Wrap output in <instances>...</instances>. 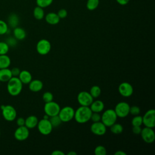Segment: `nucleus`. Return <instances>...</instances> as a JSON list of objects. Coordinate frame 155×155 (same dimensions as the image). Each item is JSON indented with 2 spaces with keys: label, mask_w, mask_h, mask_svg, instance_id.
Listing matches in <instances>:
<instances>
[{
  "label": "nucleus",
  "mask_w": 155,
  "mask_h": 155,
  "mask_svg": "<svg viewBox=\"0 0 155 155\" xmlns=\"http://www.w3.org/2000/svg\"><path fill=\"white\" fill-rule=\"evenodd\" d=\"M92 111L89 107L81 106L74 111V119L79 124H85L90 120Z\"/></svg>",
  "instance_id": "nucleus-1"
},
{
  "label": "nucleus",
  "mask_w": 155,
  "mask_h": 155,
  "mask_svg": "<svg viewBox=\"0 0 155 155\" xmlns=\"http://www.w3.org/2000/svg\"><path fill=\"white\" fill-rule=\"evenodd\" d=\"M22 85L23 84L21 82L18 77L13 76L7 82V91L11 96H18L21 93L22 90Z\"/></svg>",
  "instance_id": "nucleus-2"
},
{
  "label": "nucleus",
  "mask_w": 155,
  "mask_h": 155,
  "mask_svg": "<svg viewBox=\"0 0 155 155\" xmlns=\"http://www.w3.org/2000/svg\"><path fill=\"white\" fill-rule=\"evenodd\" d=\"M117 116L114 109H107L104 111L101 116V122L107 127H110L116 122Z\"/></svg>",
  "instance_id": "nucleus-3"
},
{
  "label": "nucleus",
  "mask_w": 155,
  "mask_h": 155,
  "mask_svg": "<svg viewBox=\"0 0 155 155\" xmlns=\"http://www.w3.org/2000/svg\"><path fill=\"white\" fill-rule=\"evenodd\" d=\"M1 108L2 116L5 120L12 122L16 119L17 116V112L14 107L10 105H1Z\"/></svg>",
  "instance_id": "nucleus-4"
},
{
  "label": "nucleus",
  "mask_w": 155,
  "mask_h": 155,
  "mask_svg": "<svg viewBox=\"0 0 155 155\" xmlns=\"http://www.w3.org/2000/svg\"><path fill=\"white\" fill-rule=\"evenodd\" d=\"M74 110L70 106H65L60 109L58 113L62 122H68L74 119Z\"/></svg>",
  "instance_id": "nucleus-5"
},
{
  "label": "nucleus",
  "mask_w": 155,
  "mask_h": 155,
  "mask_svg": "<svg viewBox=\"0 0 155 155\" xmlns=\"http://www.w3.org/2000/svg\"><path fill=\"white\" fill-rule=\"evenodd\" d=\"M130 105L126 102H119L114 109L117 117L124 118L130 114Z\"/></svg>",
  "instance_id": "nucleus-6"
},
{
  "label": "nucleus",
  "mask_w": 155,
  "mask_h": 155,
  "mask_svg": "<svg viewBox=\"0 0 155 155\" xmlns=\"http://www.w3.org/2000/svg\"><path fill=\"white\" fill-rule=\"evenodd\" d=\"M51 45L50 42L46 39H40L36 44V49L41 55H46L50 51Z\"/></svg>",
  "instance_id": "nucleus-7"
},
{
  "label": "nucleus",
  "mask_w": 155,
  "mask_h": 155,
  "mask_svg": "<svg viewBox=\"0 0 155 155\" xmlns=\"http://www.w3.org/2000/svg\"><path fill=\"white\" fill-rule=\"evenodd\" d=\"M39 132L43 135H48L50 134L52 130L53 127L48 119H42L38 121L37 127Z\"/></svg>",
  "instance_id": "nucleus-8"
},
{
  "label": "nucleus",
  "mask_w": 155,
  "mask_h": 155,
  "mask_svg": "<svg viewBox=\"0 0 155 155\" xmlns=\"http://www.w3.org/2000/svg\"><path fill=\"white\" fill-rule=\"evenodd\" d=\"M60 109H61L60 105L57 102L53 101L45 103V105L44 107V110L45 114L48 115L49 117L58 115L60 111Z\"/></svg>",
  "instance_id": "nucleus-9"
},
{
  "label": "nucleus",
  "mask_w": 155,
  "mask_h": 155,
  "mask_svg": "<svg viewBox=\"0 0 155 155\" xmlns=\"http://www.w3.org/2000/svg\"><path fill=\"white\" fill-rule=\"evenodd\" d=\"M142 124L147 127L153 128L155 127V110L150 109L142 116Z\"/></svg>",
  "instance_id": "nucleus-10"
},
{
  "label": "nucleus",
  "mask_w": 155,
  "mask_h": 155,
  "mask_svg": "<svg viewBox=\"0 0 155 155\" xmlns=\"http://www.w3.org/2000/svg\"><path fill=\"white\" fill-rule=\"evenodd\" d=\"M93 97L90 93L86 91H82L79 92L77 96L78 102L81 106L89 107L93 102Z\"/></svg>",
  "instance_id": "nucleus-11"
},
{
  "label": "nucleus",
  "mask_w": 155,
  "mask_h": 155,
  "mask_svg": "<svg viewBox=\"0 0 155 155\" xmlns=\"http://www.w3.org/2000/svg\"><path fill=\"white\" fill-rule=\"evenodd\" d=\"M140 134L143 140L147 143H151L155 140V133L152 128L145 127L142 128Z\"/></svg>",
  "instance_id": "nucleus-12"
},
{
  "label": "nucleus",
  "mask_w": 155,
  "mask_h": 155,
  "mask_svg": "<svg viewBox=\"0 0 155 155\" xmlns=\"http://www.w3.org/2000/svg\"><path fill=\"white\" fill-rule=\"evenodd\" d=\"M133 91L132 85L127 82H122L118 87V91L123 97H128L131 96L133 93Z\"/></svg>",
  "instance_id": "nucleus-13"
},
{
  "label": "nucleus",
  "mask_w": 155,
  "mask_h": 155,
  "mask_svg": "<svg viewBox=\"0 0 155 155\" xmlns=\"http://www.w3.org/2000/svg\"><path fill=\"white\" fill-rule=\"evenodd\" d=\"M30 134L29 129L25 125L18 127L14 133L15 138L19 141H24L26 140Z\"/></svg>",
  "instance_id": "nucleus-14"
},
{
  "label": "nucleus",
  "mask_w": 155,
  "mask_h": 155,
  "mask_svg": "<svg viewBox=\"0 0 155 155\" xmlns=\"http://www.w3.org/2000/svg\"><path fill=\"white\" fill-rule=\"evenodd\" d=\"M90 131L95 135L102 136L107 131V127L101 121L93 122L90 126Z\"/></svg>",
  "instance_id": "nucleus-15"
},
{
  "label": "nucleus",
  "mask_w": 155,
  "mask_h": 155,
  "mask_svg": "<svg viewBox=\"0 0 155 155\" xmlns=\"http://www.w3.org/2000/svg\"><path fill=\"white\" fill-rule=\"evenodd\" d=\"M45 17V20L48 24L50 25H56L60 21V18H59L57 13L50 12L47 13Z\"/></svg>",
  "instance_id": "nucleus-16"
},
{
  "label": "nucleus",
  "mask_w": 155,
  "mask_h": 155,
  "mask_svg": "<svg viewBox=\"0 0 155 155\" xmlns=\"http://www.w3.org/2000/svg\"><path fill=\"white\" fill-rule=\"evenodd\" d=\"M43 82L39 79L31 80L28 84V88L30 91L33 92H38L43 88Z\"/></svg>",
  "instance_id": "nucleus-17"
},
{
  "label": "nucleus",
  "mask_w": 155,
  "mask_h": 155,
  "mask_svg": "<svg viewBox=\"0 0 155 155\" xmlns=\"http://www.w3.org/2000/svg\"><path fill=\"white\" fill-rule=\"evenodd\" d=\"M104 103L101 100L93 101L91 105L89 106L92 112L95 113H101L104 109Z\"/></svg>",
  "instance_id": "nucleus-18"
},
{
  "label": "nucleus",
  "mask_w": 155,
  "mask_h": 155,
  "mask_svg": "<svg viewBox=\"0 0 155 155\" xmlns=\"http://www.w3.org/2000/svg\"><path fill=\"white\" fill-rule=\"evenodd\" d=\"M18 78L23 84H28L32 80V75L27 70H22L20 71Z\"/></svg>",
  "instance_id": "nucleus-19"
},
{
  "label": "nucleus",
  "mask_w": 155,
  "mask_h": 155,
  "mask_svg": "<svg viewBox=\"0 0 155 155\" xmlns=\"http://www.w3.org/2000/svg\"><path fill=\"white\" fill-rule=\"evenodd\" d=\"M38 119L35 115H30L25 119V126L28 129H32L37 127Z\"/></svg>",
  "instance_id": "nucleus-20"
},
{
  "label": "nucleus",
  "mask_w": 155,
  "mask_h": 155,
  "mask_svg": "<svg viewBox=\"0 0 155 155\" xmlns=\"http://www.w3.org/2000/svg\"><path fill=\"white\" fill-rule=\"evenodd\" d=\"M11 70L8 68L0 69V81L1 82H7L12 78Z\"/></svg>",
  "instance_id": "nucleus-21"
},
{
  "label": "nucleus",
  "mask_w": 155,
  "mask_h": 155,
  "mask_svg": "<svg viewBox=\"0 0 155 155\" xmlns=\"http://www.w3.org/2000/svg\"><path fill=\"white\" fill-rule=\"evenodd\" d=\"M13 35L16 40L22 41L25 38L26 32L24 28L19 27H16L13 30Z\"/></svg>",
  "instance_id": "nucleus-22"
},
{
  "label": "nucleus",
  "mask_w": 155,
  "mask_h": 155,
  "mask_svg": "<svg viewBox=\"0 0 155 155\" xmlns=\"http://www.w3.org/2000/svg\"><path fill=\"white\" fill-rule=\"evenodd\" d=\"M11 64V59L7 54H0V69L8 68Z\"/></svg>",
  "instance_id": "nucleus-23"
},
{
  "label": "nucleus",
  "mask_w": 155,
  "mask_h": 155,
  "mask_svg": "<svg viewBox=\"0 0 155 155\" xmlns=\"http://www.w3.org/2000/svg\"><path fill=\"white\" fill-rule=\"evenodd\" d=\"M33 16L37 20L42 19L45 16L44 8L38 5L35 7L33 9Z\"/></svg>",
  "instance_id": "nucleus-24"
},
{
  "label": "nucleus",
  "mask_w": 155,
  "mask_h": 155,
  "mask_svg": "<svg viewBox=\"0 0 155 155\" xmlns=\"http://www.w3.org/2000/svg\"><path fill=\"white\" fill-rule=\"evenodd\" d=\"M110 128L111 132L115 134H120L121 133L123 132V130H124L123 126L120 124L116 123V122H115L111 126H110Z\"/></svg>",
  "instance_id": "nucleus-25"
},
{
  "label": "nucleus",
  "mask_w": 155,
  "mask_h": 155,
  "mask_svg": "<svg viewBox=\"0 0 155 155\" xmlns=\"http://www.w3.org/2000/svg\"><path fill=\"white\" fill-rule=\"evenodd\" d=\"M89 93L93 99L97 98L101 94V89L98 85H93L90 88Z\"/></svg>",
  "instance_id": "nucleus-26"
},
{
  "label": "nucleus",
  "mask_w": 155,
  "mask_h": 155,
  "mask_svg": "<svg viewBox=\"0 0 155 155\" xmlns=\"http://www.w3.org/2000/svg\"><path fill=\"white\" fill-rule=\"evenodd\" d=\"M99 4V0H87L86 7L88 10L93 11L96 9Z\"/></svg>",
  "instance_id": "nucleus-27"
},
{
  "label": "nucleus",
  "mask_w": 155,
  "mask_h": 155,
  "mask_svg": "<svg viewBox=\"0 0 155 155\" xmlns=\"http://www.w3.org/2000/svg\"><path fill=\"white\" fill-rule=\"evenodd\" d=\"M19 18L16 14H11L8 18V24L12 27H16L18 25Z\"/></svg>",
  "instance_id": "nucleus-28"
},
{
  "label": "nucleus",
  "mask_w": 155,
  "mask_h": 155,
  "mask_svg": "<svg viewBox=\"0 0 155 155\" xmlns=\"http://www.w3.org/2000/svg\"><path fill=\"white\" fill-rule=\"evenodd\" d=\"M49 120L53 127V128H56L59 127L61 124L62 123V121L59 117V116L58 115L53 116L49 117Z\"/></svg>",
  "instance_id": "nucleus-29"
},
{
  "label": "nucleus",
  "mask_w": 155,
  "mask_h": 155,
  "mask_svg": "<svg viewBox=\"0 0 155 155\" xmlns=\"http://www.w3.org/2000/svg\"><path fill=\"white\" fill-rule=\"evenodd\" d=\"M53 2V0H36L38 6L43 8L50 6Z\"/></svg>",
  "instance_id": "nucleus-30"
},
{
  "label": "nucleus",
  "mask_w": 155,
  "mask_h": 155,
  "mask_svg": "<svg viewBox=\"0 0 155 155\" xmlns=\"http://www.w3.org/2000/svg\"><path fill=\"white\" fill-rule=\"evenodd\" d=\"M133 126H141L142 125V116L138 115L134 116L131 120Z\"/></svg>",
  "instance_id": "nucleus-31"
},
{
  "label": "nucleus",
  "mask_w": 155,
  "mask_h": 155,
  "mask_svg": "<svg viewBox=\"0 0 155 155\" xmlns=\"http://www.w3.org/2000/svg\"><path fill=\"white\" fill-rule=\"evenodd\" d=\"M94 153L95 155H105L107 154V150L105 147L98 145L94 148Z\"/></svg>",
  "instance_id": "nucleus-32"
},
{
  "label": "nucleus",
  "mask_w": 155,
  "mask_h": 155,
  "mask_svg": "<svg viewBox=\"0 0 155 155\" xmlns=\"http://www.w3.org/2000/svg\"><path fill=\"white\" fill-rule=\"evenodd\" d=\"M9 51V45L6 42H0V54H7Z\"/></svg>",
  "instance_id": "nucleus-33"
},
{
  "label": "nucleus",
  "mask_w": 155,
  "mask_h": 155,
  "mask_svg": "<svg viewBox=\"0 0 155 155\" xmlns=\"http://www.w3.org/2000/svg\"><path fill=\"white\" fill-rule=\"evenodd\" d=\"M42 99L45 103L53 101V94L50 91H45L42 95Z\"/></svg>",
  "instance_id": "nucleus-34"
},
{
  "label": "nucleus",
  "mask_w": 155,
  "mask_h": 155,
  "mask_svg": "<svg viewBox=\"0 0 155 155\" xmlns=\"http://www.w3.org/2000/svg\"><path fill=\"white\" fill-rule=\"evenodd\" d=\"M8 31V25L7 24L0 19V35H3L5 34Z\"/></svg>",
  "instance_id": "nucleus-35"
},
{
  "label": "nucleus",
  "mask_w": 155,
  "mask_h": 155,
  "mask_svg": "<svg viewBox=\"0 0 155 155\" xmlns=\"http://www.w3.org/2000/svg\"><path fill=\"white\" fill-rule=\"evenodd\" d=\"M140 112V109L137 105H133L130 107V114L133 116H136L139 114Z\"/></svg>",
  "instance_id": "nucleus-36"
},
{
  "label": "nucleus",
  "mask_w": 155,
  "mask_h": 155,
  "mask_svg": "<svg viewBox=\"0 0 155 155\" xmlns=\"http://www.w3.org/2000/svg\"><path fill=\"white\" fill-rule=\"evenodd\" d=\"M90 120L93 122H96L101 120V115L99 114V113H95L92 112V114L91 115Z\"/></svg>",
  "instance_id": "nucleus-37"
},
{
  "label": "nucleus",
  "mask_w": 155,
  "mask_h": 155,
  "mask_svg": "<svg viewBox=\"0 0 155 155\" xmlns=\"http://www.w3.org/2000/svg\"><path fill=\"white\" fill-rule=\"evenodd\" d=\"M59 18L60 19H64L68 15V12L66 9L65 8H61L58 10L57 13Z\"/></svg>",
  "instance_id": "nucleus-38"
},
{
  "label": "nucleus",
  "mask_w": 155,
  "mask_h": 155,
  "mask_svg": "<svg viewBox=\"0 0 155 155\" xmlns=\"http://www.w3.org/2000/svg\"><path fill=\"white\" fill-rule=\"evenodd\" d=\"M10 70H11L12 76H15V77H18L21 71L20 69L18 67H13L12 69H10Z\"/></svg>",
  "instance_id": "nucleus-39"
},
{
  "label": "nucleus",
  "mask_w": 155,
  "mask_h": 155,
  "mask_svg": "<svg viewBox=\"0 0 155 155\" xmlns=\"http://www.w3.org/2000/svg\"><path fill=\"white\" fill-rule=\"evenodd\" d=\"M6 42L8 44V45L9 46H10V45H11V46H15V45H16V39L15 38L10 37V38H9L7 39V41Z\"/></svg>",
  "instance_id": "nucleus-40"
},
{
  "label": "nucleus",
  "mask_w": 155,
  "mask_h": 155,
  "mask_svg": "<svg viewBox=\"0 0 155 155\" xmlns=\"http://www.w3.org/2000/svg\"><path fill=\"white\" fill-rule=\"evenodd\" d=\"M142 128L140 126H133L132 131L135 134H139L141 132Z\"/></svg>",
  "instance_id": "nucleus-41"
},
{
  "label": "nucleus",
  "mask_w": 155,
  "mask_h": 155,
  "mask_svg": "<svg viewBox=\"0 0 155 155\" xmlns=\"http://www.w3.org/2000/svg\"><path fill=\"white\" fill-rule=\"evenodd\" d=\"M16 124L18 127L25 125V119L23 117H18L16 119Z\"/></svg>",
  "instance_id": "nucleus-42"
},
{
  "label": "nucleus",
  "mask_w": 155,
  "mask_h": 155,
  "mask_svg": "<svg viewBox=\"0 0 155 155\" xmlns=\"http://www.w3.org/2000/svg\"><path fill=\"white\" fill-rule=\"evenodd\" d=\"M116 1L119 4L121 5H127L130 2V0H116Z\"/></svg>",
  "instance_id": "nucleus-43"
},
{
  "label": "nucleus",
  "mask_w": 155,
  "mask_h": 155,
  "mask_svg": "<svg viewBox=\"0 0 155 155\" xmlns=\"http://www.w3.org/2000/svg\"><path fill=\"white\" fill-rule=\"evenodd\" d=\"M51 154L52 155H64L65 153L62 151L61 150H56L54 151H53L52 153H51Z\"/></svg>",
  "instance_id": "nucleus-44"
},
{
  "label": "nucleus",
  "mask_w": 155,
  "mask_h": 155,
  "mask_svg": "<svg viewBox=\"0 0 155 155\" xmlns=\"http://www.w3.org/2000/svg\"><path fill=\"white\" fill-rule=\"evenodd\" d=\"M114 155H127V153L123 151L118 150L114 153Z\"/></svg>",
  "instance_id": "nucleus-45"
},
{
  "label": "nucleus",
  "mask_w": 155,
  "mask_h": 155,
  "mask_svg": "<svg viewBox=\"0 0 155 155\" xmlns=\"http://www.w3.org/2000/svg\"><path fill=\"white\" fill-rule=\"evenodd\" d=\"M68 155H76V153L74 152V151H70L67 153Z\"/></svg>",
  "instance_id": "nucleus-46"
},
{
  "label": "nucleus",
  "mask_w": 155,
  "mask_h": 155,
  "mask_svg": "<svg viewBox=\"0 0 155 155\" xmlns=\"http://www.w3.org/2000/svg\"><path fill=\"white\" fill-rule=\"evenodd\" d=\"M49 117H49V116H48V115H47V114H45V115L44 116V117H43V119H49Z\"/></svg>",
  "instance_id": "nucleus-47"
},
{
  "label": "nucleus",
  "mask_w": 155,
  "mask_h": 155,
  "mask_svg": "<svg viewBox=\"0 0 155 155\" xmlns=\"http://www.w3.org/2000/svg\"><path fill=\"white\" fill-rule=\"evenodd\" d=\"M0 135H1V130H0Z\"/></svg>",
  "instance_id": "nucleus-48"
},
{
  "label": "nucleus",
  "mask_w": 155,
  "mask_h": 155,
  "mask_svg": "<svg viewBox=\"0 0 155 155\" xmlns=\"http://www.w3.org/2000/svg\"><path fill=\"white\" fill-rule=\"evenodd\" d=\"M0 85H1V81H0Z\"/></svg>",
  "instance_id": "nucleus-49"
}]
</instances>
